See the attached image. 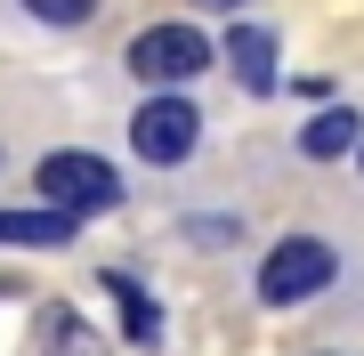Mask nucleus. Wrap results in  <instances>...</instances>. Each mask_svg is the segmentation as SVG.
<instances>
[{"instance_id": "1", "label": "nucleus", "mask_w": 364, "mask_h": 356, "mask_svg": "<svg viewBox=\"0 0 364 356\" xmlns=\"http://www.w3.org/2000/svg\"><path fill=\"white\" fill-rule=\"evenodd\" d=\"M332 276H340V251L324 235H284L259 259V300L267 308H299V300H316V291H332Z\"/></svg>"}, {"instance_id": "2", "label": "nucleus", "mask_w": 364, "mask_h": 356, "mask_svg": "<svg viewBox=\"0 0 364 356\" xmlns=\"http://www.w3.org/2000/svg\"><path fill=\"white\" fill-rule=\"evenodd\" d=\"M210 57H219V41H210L203 25H146L122 65H130L146 90H178V81H195Z\"/></svg>"}, {"instance_id": "3", "label": "nucleus", "mask_w": 364, "mask_h": 356, "mask_svg": "<svg viewBox=\"0 0 364 356\" xmlns=\"http://www.w3.org/2000/svg\"><path fill=\"white\" fill-rule=\"evenodd\" d=\"M195 138H203V114H195V97H178V90L146 97L130 114V154L154 162V171H178V162L195 154Z\"/></svg>"}, {"instance_id": "4", "label": "nucleus", "mask_w": 364, "mask_h": 356, "mask_svg": "<svg viewBox=\"0 0 364 356\" xmlns=\"http://www.w3.org/2000/svg\"><path fill=\"white\" fill-rule=\"evenodd\" d=\"M41 203H65V211H114L122 203V178H114V162H97V154H49L41 162Z\"/></svg>"}, {"instance_id": "5", "label": "nucleus", "mask_w": 364, "mask_h": 356, "mask_svg": "<svg viewBox=\"0 0 364 356\" xmlns=\"http://www.w3.org/2000/svg\"><path fill=\"white\" fill-rule=\"evenodd\" d=\"M219 57L235 65V81H243V90H275V33H259V25H235L227 41H219Z\"/></svg>"}, {"instance_id": "6", "label": "nucleus", "mask_w": 364, "mask_h": 356, "mask_svg": "<svg viewBox=\"0 0 364 356\" xmlns=\"http://www.w3.org/2000/svg\"><path fill=\"white\" fill-rule=\"evenodd\" d=\"M81 235V211H65V203H41V211H0V243H73Z\"/></svg>"}, {"instance_id": "7", "label": "nucleus", "mask_w": 364, "mask_h": 356, "mask_svg": "<svg viewBox=\"0 0 364 356\" xmlns=\"http://www.w3.org/2000/svg\"><path fill=\"white\" fill-rule=\"evenodd\" d=\"M356 146H364V122L348 106H324L308 130H299V154H308V162H340V154H356Z\"/></svg>"}, {"instance_id": "8", "label": "nucleus", "mask_w": 364, "mask_h": 356, "mask_svg": "<svg viewBox=\"0 0 364 356\" xmlns=\"http://www.w3.org/2000/svg\"><path fill=\"white\" fill-rule=\"evenodd\" d=\"M41 356H105V340L81 324V308H41Z\"/></svg>"}, {"instance_id": "9", "label": "nucleus", "mask_w": 364, "mask_h": 356, "mask_svg": "<svg viewBox=\"0 0 364 356\" xmlns=\"http://www.w3.org/2000/svg\"><path fill=\"white\" fill-rule=\"evenodd\" d=\"M105 291H114V300H122V316H130V340H154V332H162L154 300H146V291H138L130 276H122V267H105Z\"/></svg>"}, {"instance_id": "10", "label": "nucleus", "mask_w": 364, "mask_h": 356, "mask_svg": "<svg viewBox=\"0 0 364 356\" xmlns=\"http://www.w3.org/2000/svg\"><path fill=\"white\" fill-rule=\"evenodd\" d=\"M16 9H33L41 25H90V16H97V0H16Z\"/></svg>"}, {"instance_id": "11", "label": "nucleus", "mask_w": 364, "mask_h": 356, "mask_svg": "<svg viewBox=\"0 0 364 356\" xmlns=\"http://www.w3.org/2000/svg\"><path fill=\"white\" fill-rule=\"evenodd\" d=\"M210 9H235V0H210Z\"/></svg>"}, {"instance_id": "12", "label": "nucleus", "mask_w": 364, "mask_h": 356, "mask_svg": "<svg viewBox=\"0 0 364 356\" xmlns=\"http://www.w3.org/2000/svg\"><path fill=\"white\" fill-rule=\"evenodd\" d=\"M356 162H364V146H356Z\"/></svg>"}]
</instances>
